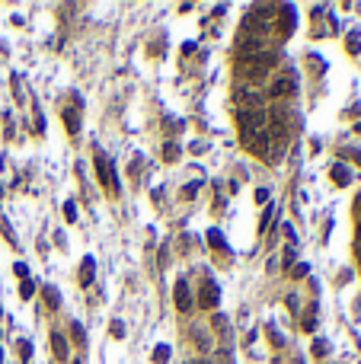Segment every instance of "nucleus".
<instances>
[{
    "mask_svg": "<svg viewBox=\"0 0 361 364\" xmlns=\"http://www.w3.org/2000/svg\"><path fill=\"white\" fill-rule=\"evenodd\" d=\"M272 64H275V58H272V54H249V58L240 61V70H243L249 80H262V77L269 74Z\"/></svg>",
    "mask_w": 361,
    "mask_h": 364,
    "instance_id": "1",
    "label": "nucleus"
},
{
    "mask_svg": "<svg viewBox=\"0 0 361 364\" xmlns=\"http://www.w3.org/2000/svg\"><path fill=\"white\" fill-rule=\"evenodd\" d=\"M96 176H99V182L112 192V195L118 192V179H115V169H112V160L102 157V153H96Z\"/></svg>",
    "mask_w": 361,
    "mask_h": 364,
    "instance_id": "2",
    "label": "nucleus"
},
{
    "mask_svg": "<svg viewBox=\"0 0 361 364\" xmlns=\"http://www.w3.org/2000/svg\"><path fill=\"white\" fill-rule=\"evenodd\" d=\"M294 86H297V80H294V74H284L275 80V86H272V96H291Z\"/></svg>",
    "mask_w": 361,
    "mask_h": 364,
    "instance_id": "3",
    "label": "nucleus"
},
{
    "mask_svg": "<svg viewBox=\"0 0 361 364\" xmlns=\"http://www.w3.org/2000/svg\"><path fill=\"white\" fill-rule=\"evenodd\" d=\"M173 294H176V307H179L182 313H189V310H192V297H189V284H185V281H179Z\"/></svg>",
    "mask_w": 361,
    "mask_h": 364,
    "instance_id": "4",
    "label": "nucleus"
},
{
    "mask_svg": "<svg viewBox=\"0 0 361 364\" xmlns=\"http://www.w3.org/2000/svg\"><path fill=\"white\" fill-rule=\"evenodd\" d=\"M201 307H217V284L214 281L201 284Z\"/></svg>",
    "mask_w": 361,
    "mask_h": 364,
    "instance_id": "5",
    "label": "nucleus"
},
{
    "mask_svg": "<svg viewBox=\"0 0 361 364\" xmlns=\"http://www.w3.org/2000/svg\"><path fill=\"white\" fill-rule=\"evenodd\" d=\"M51 348L58 358H67V342H64V335H51Z\"/></svg>",
    "mask_w": 361,
    "mask_h": 364,
    "instance_id": "6",
    "label": "nucleus"
},
{
    "mask_svg": "<svg viewBox=\"0 0 361 364\" xmlns=\"http://www.w3.org/2000/svg\"><path fill=\"white\" fill-rule=\"evenodd\" d=\"M42 294H45V303H48V307H58V303H61V294H58L51 284H45V288H42Z\"/></svg>",
    "mask_w": 361,
    "mask_h": 364,
    "instance_id": "7",
    "label": "nucleus"
},
{
    "mask_svg": "<svg viewBox=\"0 0 361 364\" xmlns=\"http://www.w3.org/2000/svg\"><path fill=\"white\" fill-rule=\"evenodd\" d=\"M150 358H154V364H166L169 361V348H166V345H157Z\"/></svg>",
    "mask_w": 361,
    "mask_h": 364,
    "instance_id": "8",
    "label": "nucleus"
},
{
    "mask_svg": "<svg viewBox=\"0 0 361 364\" xmlns=\"http://www.w3.org/2000/svg\"><path fill=\"white\" fill-rule=\"evenodd\" d=\"M64 125H67L70 134H77V112H74V109H67V112H64Z\"/></svg>",
    "mask_w": 361,
    "mask_h": 364,
    "instance_id": "9",
    "label": "nucleus"
},
{
    "mask_svg": "<svg viewBox=\"0 0 361 364\" xmlns=\"http://www.w3.org/2000/svg\"><path fill=\"white\" fill-rule=\"evenodd\" d=\"M93 281V259H83V272H80V284Z\"/></svg>",
    "mask_w": 361,
    "mask_h": 364,
    "instance_id": "10",
    "label": "nucleus"
},
{
    "mask_svg": "<svg viewBox=\"0 0 361 364\" xmlns=\"http://www.w3.org/2000/svg\"><path fill=\"white\" fill-rule=\"evenodd\" d=\"M332 179H336L339 185H348V173H345V166H332Z\"/></svg>",
    "mask_w": 361,
    "mask_h": 364,
    "instance_id": "11",
    "label": "nucleus"
},
{
    "mask_svg": "<svg viewBox=\"0 0 361 364\" xmlns=\"http://www.w3.org/2000/svg\"><path fill=\"white\" fill-rule=\"evenodd\" d=\"M19 294H23V297H26V300H29V297H32V294H35V284H32V281H29V278H23V284H19Z\"/></svg>",
    "mask_w": 361,
    "mask_h": 364,
    "instance_id": "12",
    "label": "nucleus"
},
{
    "mask_svg": "<svg viewBox=\"0 0 361 364\" xmlns=\"http://www.w3.org/2000/svg\"><path fill=\"white\" fill-rule=\"evenodd\" d=\"M64 217H67L70 224L77 220V205H74V201H67V205H64Z\"/></svg>",
    "mask_w": 361,
    "mask_h": 364,
    "instance_id": "13",
    "label": "nucleus"
},
{
    "mask_svg": "<svg viewBox=\"0 0 361 364\" xmlns=\"http://www.w3.org/2000/svg\"><path fill=\"white\" fill-rule=\"evenodd\" d=\"M208 240L214 243V249H224V236L217 233V230H208Z\"/></svg>",
    "mask_w": 361,
    "mask_h": 364,
    "instance_id": "14",
    "label": "nucleus"
},
{
    "mask_svg": "<svg viewBox=\"0 0 361 364\" xmlns=\"http://www.w3.org/2000/svg\"><path fill=\"white\" fill-rule=\"evenodd\" d=\"M198 185H201V182H189V185H185V192H182V198H195Z\"/></svg>",
    "mask_w": 361,
    "mask_h": 364,
    "instance_id": "15",
    "label": "nucleus"
},
{
    "mask_svg": "<svg viewBox=\"0 0 361 364\" xmlns=\"http://www.w3.org/2000/svg\"><path fill=\"white\" fill-rule=\"evenodd\" d=\"M19 355H23V358H29V355H32V345H29V342H26V339L19 342Z\"/></svg>",
    "mask_w": 361,
    "mask_h": 364,
    "instance_id": "16",
    "label": "nucleus"
},
{
    "mask_svg": "<svg viewBox=\"0 0 361 364\" xmlns=\"http://www.w3.org/2000/svg\"><path fill=\"white\" fill-rule=\"evenodd\" d=\"M13 272H16V275H19V278H26V275H29V268H26V265H23V262H16V265H13Z\"/></svg>",
    "mask_w": 361,
    "mask_h": 364,
    "instance_id": "17",
    "label": "nucleus"
},
{
    "mask_svg": "<svg viewBox=\"0 0 361 364\" xmlns=\"http://www.w3.org/2000/svg\"><path fill=\"white\" fill-rule=\"evenodd\" d=\"M163 157H166V160H176L179 150H176V147H166V150H163Z\"/></svg>",
    "mask_w": 361,
    "mask_h": 364,
    "instance_id": "18",
    "label": "nucleus"
}]
</instances>
